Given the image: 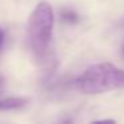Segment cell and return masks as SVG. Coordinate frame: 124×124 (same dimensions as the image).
I'll use <instances>...</instances> for the list:
<instances>
[{
  "instance_id": "cell-4",
  "label": "cell",
  "mask_w": 124,
  "mask_h": 124,
  "mask_svg": "<svg viewBox=\"0 0 124 124\" xmlns=\"http://www.w3.org/2000/svg\"><path fill=\"white\" fill-rule=\"evenodd\" d=\"M63 19H64L65 22H68V23H75V22L79 20V17H78V15H76L73 11L67 9V11L63 12Z\"/></svg>"
},
{
  "instance_id": "cell-1",
  "label": "cell",
  "mask_w": 124,
  "mask_h": 124,
  "mask_svg": "<svg viewBox=\"0 0 124 124\" xmlns=\"http://www.w3.org/2000/svg\"><path fill=\"white\" fill-rule=\"evenodd\" d=\"M75 84L83 93H101L124 88V70L109 63H99L87 68L75 80Z\"/></svg>"
},
{
  "instance_id": "cell-2",
  "label": "cell",
  "mask_w": 124,
  "mask_h": 124,
  "mask_svg": "<svg viewBox=\"0 0 124 124\" xmlns=\"http://www.w3.org/2000/svg\"><path fill=\"white\" fill-rule=\"evenodd\" d=\"M54 11L47 1H40L32 11L28 20V40L36 57L47 54L54 30Z\"/></svg>"
},
{
  "instance_id": "cell-3",
  "label": "cell",
  "mask_w": 124,
  "mask_h": 124,
  "mask_svg": "<svg viewBox=\"0 0 124 124\" xmlns=\"http://www.w3.org/2000/svg\"><path fill=\"white\" fill-rule=\"evenodd\" d=\"M28 103L24 97H7V99H0V109H16Z\"/></svg>"
},
{
  "instance_id": "cell-6",
  "label": "cell",
  "mask_w": 124,
  "mask_h": 124,
  "mask_svg": "<svg viewBox=\"0 0 124 124\" xmlns=\"http://www.w3.org/2000/svg\"><path fill=\"white\" fill-rule=\"evenodd\" d=\"M123 54H124V44H123Z\"/></svg>"
},
{
  "instance_id": "cell-5",
  "label": "cell",
  "mask_w": 124,
  "mask_h": 124,
  "mask_svg": "<svg viewBox=\"0 0 124 124\" xmlns=\"http://www.w3.org/2000/svg\"><path fill=\"white\" fill-rule=\"evenodd\" d=\"M3 40H4V33H3V30L0 28V48L3 46Z\"/></svg>"
}]
</instances>
